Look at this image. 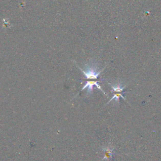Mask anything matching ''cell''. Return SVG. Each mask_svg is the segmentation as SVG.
Segmentation results:
<instances>
[{"label": "cell", "mask_w": 161, "mask_h": 161, "mask_svg": "<svg viewBox=\"0 0 161 161\" xmlns=\"http://www.w3.org/2000/svg\"><path fill=\"white\" fill-rule=\"evenodd\" d=\"M103 151L104 152V156L103 157V160H108L111 159L113 155V149L110 147H106V148H103Z\"/></svg>", "instance_id": "3957f363"}, {"label": "cell", "mask_w": 161, "mask_h": 161, "mask_svg": "<svg viewBox=\"0 0 161 161\" xmlns=\"http://www.w3.org/2000/svg\"><path fill=\"white\" fill-rule=\"evenodd\" d=\"M120 97L122 98H123L124 100H125V98L124 96H123V93H115V94H114V95L112 96V98H111L110 99L109 101H108L107 104H109V103L111 102V101H113V100H115V101H116V102L119 103V100H120Z\"/></svg>", "instance_id": "5b68a950"}, {"label": "cell", "mask_w": 161, "mask_h": 161, "mask_svg": "<svg viewBox=\"0 0 161 161\" xmlns=\"http://www.w3.org/2000/svg\"><path fill=\"white\" fill-rule=\"evenodd\" d=\"M78 67H79V69L82 71V72L83 73L84 75L85 76L86 79H97L99 77V76L100 75V74L101 73V72L104 69V68H103V69L99 71L98 68L96 66L94 65L87 66L86 67V70L82 69L79 67V66H78Z\"/></svg>", "instance_id": "6da1fadb"}, {"label": "cell", "mask_w": 161, "mask_h": 161, "mask_svg": "<svg viewBox=\"0 0 161 161\" xmlns=\"http://www.w3.org/2000/svg\"><path fill=\"white\" fill-rule=\"evenodd\" d=\"M3 22H4V23H3V27H5V28H7V27H11L10 23L8 22L7 20H6V19H3Z\"/></svg>", "instance_id": "8992f818"}, {"label": "cell", "mask_w": 161, "mask_h": 161, "mask_svg": "<svg viewBox=\"0 0 161 161\" xmlns=\"http://www.w3.org/2000/svg\"><path fill=\"white\" fill-rule=\"evenodd\" d=\"M95 86L97 87L98 89H99L100 90H101V91L104 93L105 95H106V93L104 92V91L101 88V86L98 84V81H86V84H85L84 86H83L81 89V91H83L84 89H87V93L88 94H91L92 93H93V86Z\"/></svg>", "instance_id": "7a4b0ae2"}, {"label": "cell", "mask_w": 161, "mask_h": 161, "mask_svg": "<svg viewBox=\"0 0 161 161\" xmlns=\"http://www.w3.org/2000/svg\"><path fill=\"white\" fill-rule=\"evenodd\" d=\"M111 88V92H115V93H122L125 86H123L121 84H118L116 85H113L109 84Z\"/></svg>", "instance_id": "277c9868"}]
</instances>
